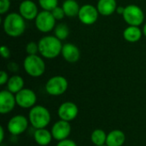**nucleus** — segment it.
<instances>
[{
	"label": "nucleus",
	"mask_w": 146,
	"mask_h": 146,
	"mask_svg": "<svg viewBox=\"0 0 146 146\" xmlns=\"http://www.w3.org/2000/svg\"><path fill=\"white\" fill-rule=\"evenodd\" d=\"M38 51L49 59H52L60 55L62 50L61 40L56 36H45L38 42Z\"/></svg>",
	"instance_id": "f257e3e1"
},
{
	"label": "nucleus",
	"mask_w": 146,
	"mask_h": 146,
	"mask_svg": "<svg viewBox=\"0 0 146 146\" xmlns=\"http://www.w3.org/2000/svg\"><path fill=\"white\" fill-rule=\"evenodd\" d=\"M26 29V23L24 18L21 14L10 13L3 21V30L10 37L21 36Z\"/></svg>",
	"instance_id": "f03ea898"
},
{
	"label": "nucleus",
	"mask_w": 146,
	"mask_h": 146,
	"mask_svg": "<svg viewBox=\"0 0 146 146\" xmlns=\"http://www.w3.org/2000/svg\"><path fill=\"white\" fill-rule=\"evenodd\" d=\"M28 120L32 127L35 129L46 128L50 122L51 115L44 106L35 105L29 111Z\"/></svg>",
	"instance_id": "7ed1b4c3"
},
{
	"label": "nucleus",
	"mask_w": 146,
	"mask_h": 146,
	"mask_svg": "<svg viewBox=\"0 0 146 146\" xmlns=\"http://www.w3.org/2000/svg\"><path fill=\"white\" fill-rule=\"evenodd\" d=\"M24 69L32 77L41 76L45 70V64L37 55H28L24 60Z\"/></svg>",
	"instance_id": "20e7f679"
},
{
	"label": "nucleus",
	"mask_w": 146,
	"mask_h": 146,
	"mask_svg": "<svg viewBox=\"0 0 146 146\" xmlns=\"http://www.w3.org/2000/svg\"><path fill=\"white\" fill-rule=\"evenodd\" d=\"M123 18L129 26L139 27L141 25L145 19V15L143 10L137 5L131 4L125 7V11L123 13Z\"/></svg>",
	"instance_id": "39448f33"
},
{
	"label": "nucleus",
	"mask_w": 146,
	"mask_h": 146,
	"mask_svg": "<svg viewBox=\"0 0 146 146\" xmlns=\"http://www.w3.org/2000/svg\"><path fill=\"white\" fill-rule=\"evenodd\" d=\"M68 86V80L64 77L57 75L50 78L47 81L45 90L47 93L51 96H60L67 91Z\"/></svg>",
	"instance_id": "423d86ee"
},
{
	"label": "nucleus",
	"mask_w": 146,
	"mask_h": 146,
	"mask_svg": "<svg viewBox=\"0 0 146 146\" xmlns=\"http://www.w3.org/2000/svg\"><path fill=\"white\" fill-rule=\"evenodd\" d=\"M16 104L22 109H32L37 102L35 92L27 88H23L15 94Z\"/></svg>",
	"instance_id": "0eeeda50"
},
{
	"label": "nucleus",
	"mask_w": 146,
	"mask_h": 146,
	"mask_svg": "<svg viewBox=\"0 0 146 146\" xmlns=\"http://www.w3.org/2000/svg\"><path fill=\"white\" fill-rule=\"evenodd\" d=\"M28 121L29 120L27 119L24 115H17L10 118L7 124L8 131L10 134L14 136H18L26 132L28 127Z\"/></svg>",
	"instance_id": "6e6552de"
},
{
	"label": "nucleus",
	"mask_w": 146,
	"mask_h": 146,
	"mask_svg": "<svg viewBox=\"0 0 146 146\" xmlns=\"http://www.w3.org/2000/svg\"><path fill=\"white\" fill-rule=\"evenodd\" d=\"M55 17L51 11L44 10L38 14L35 18V24L37 28L42 33H48L55 27Z\"/></svg>",
	"instance_id": "1a4fd4ad"
},
{
	"label": "nucleus",
	"mask_w": 146,
	"mask_h": 146,
	"mask_svg": "<svg viewBox=\"0 0 146 146\" xmlns=\"http://www.w3.org/2000/svg\"><path fill=\"white\" fill-rule=\"evenodd\" d=\"M57 114L60 120L70 122L77 117L79 114V109L74 103L65 102L59 106L57 110Z\"/></svg>",
	"instance_id": "9d476101"
},
{
	"label": "nucleus",
	"mask_w": 146,
	"mask_h": 146,
	"mask_svg": "<svg viewBox=\"0 0 146 146\" xmlns=\"http://www.w3.org/2000/svg\"><path fill=\"white\" fill-rule=\"evenodd\" d=\"M50 132L54 139L61 141L68 138L71 133V126L68 121L60 120L52 126Z\"/></svg>",
	"instance_id": "9b49d317"
},
{
	"label": "nucleus",
	"mask_w": 146,
	"mask_h": 146,
	"mask_svg": "<svg viewBox=\"0 0 146 146\" xmlns=\"http://www.w3.org/2000/svg\"><path fill=\"white\" fill-rule=\"evenodd\" d=\"M16 104L15 95L9 90H3L0 92V113L2 115L10 113Z\"/></svg>",
	"instance_id": "f8f14e48"
},
{
	"label": "nucleus",
	"mask_w": 146,
	"mask_h": 146,
	"mask_svg": "<svg viewBox=\"0 0 146 146\" xmlns=\"http://www.w3.org/2000/svg\"><path fill=\"white\" fill-rule=\"evenodd\" d=\"M78 16L82 23L86 25H92L98 20V10L93 5L85 4L80 9Z\"/></svg>",
	"instance_id": "ddd939ff"
},
{
	"label": "nucleus",
	"mask_w": 146,
	"mask_h": 146,
	"mask_svg": "<svg viewBox=\"0 0 146 146\" xmlns=\"http://www.w3.org/2000/svg\"><path fill=\"white\" fill-rule=\"evenodd\" d=\"M21 15L27 20H33L38 15V8L32 0H24L19 7Z\"/></svg>",
	"instance_id": "4468645a"
},
{
	"label": "nucleus",
	"mask_w": 146,
	"mask_h": 146,
	"mask_svg": "<svg viewBox=\"0 0 146 146\" xmlns=\"http://www.w3.org/2000/svg\"><path fill=\"white\" fill-rule=\"evenodd\" d=\"M62 55L63 58L70 63L76 62L80 59V50L78 47L73 44H64L62 46Z\"/></svg>",
	"instance_id": "2eb2a0df"
},
{
	"label": "nucleus",
	"mask_w": 146,
	"mask_h": 146,
	"mask_svg": "<svg viewBox=\"0 0 146 146\" xmlns=\"http://www.w3.org/2000/svg\"><path fill=\"white\" fill-rule=\"evenodd\" d=\"M33 138L35 142L39 146H47L51 143L53 139L51 132L46 128L36 129L33 134Z\"/></svg>",
	"instance_id": "dca6fc26"
},
{
	"label": "nucleus",
	"mask_w": 146,
	"mask_h": 146,
	"mask_svg": "<svg viewBox=\"0 0 146 146\" xmlns=\"http://www.w3.org/2000/svg\"><path fill=\"white\" fill-rule=\"evenodd\" d=\"M126 141L125 133L121 130H113L107 134L106 145L122 146Z\"/></svg>",
	"instance_id": "f3484780"
},
{
	"label": "nucleus",
	"mask_w": 146,
	"mask_h": 146,
	"mask_svg": "<svg viewBox=\"0 0 146 146\" xmlns=\"http://www.w3.org/2000/svg\"><path fill=\"white\" fill-rule=\"evenodd\" d=\"M98 13L102 15H110L116 10V1L115 0H99L98 3Z\"/></svg>",
	"instance_id": "a211bd4d"
},
{
	"label": "nucleus",
	"mask_w": 146,
	"mask_h": 146,
	"mask_svg": "<svg viewBox=\"0 0 146 146\" xmlns=\"http://www.w3.org/2000/svg\"><path fill=\"white\" fill-rule=\"evenodd\" d=\"M123 36L127 41L134 43L140 39L141 36H142V32L139 27L129 26L128 27H127L125 29V31L123 33Z\"/></svg>",
	"instance_id": "6ab92c4d"
},
{
	"label": "nucleus",
	"mask_w": 146,
	"mask_h": 146,
	"mask_svg": "<svg viewBox=\"0 0 146 146\" xmlns=\"http://www.w3.org/2000/svg\"><path fill=\"white\" fill-rule=\"evenodd\" d=\"M24 86V80L19 75H13L10 77L7 82V90L11 92L14 94H16L21 90L23 89Z\"/></svg>",
	"instance_id": "aec40b11"
},
{
	"label": "nucleus",
	"mask_w": 146,
	"mask_h": 146,
	"mask_svg": "<svg viewBox=\"0 0 146 146\" xmlns=\"http://www.w3.org/2000/svg\"><path fill=\"white\" fill-rule=\"evenodd\" d=\"M62 9L64 10L65 15L68 17H74L79 15L80 8L75 0H66L62 4Z\"/></svg>",
	"instance_id": "412c9836"
},
{
	"label": "nucleus",
	"mask_w": 146,
	"mask_h": 146,
	"mask_svg": "<svg viewBox=\"0 0 146 146\" xmlns=\"http://www.w3.org/2000/svg\"><path fill=\"white\" fill-rule=\"evenodd\" d=\"M107 134L102 129H96L91 134V140L95 146L104 145L106 144Z\"/></svg>",
	"instance_id": "4be33fe9"
},
{
	"label": "nucleus",
	"mask_w": 146,
	"mask_h": 146,
	"mask_svg": "<svg viewBox=\"0 0 146 146\" xmlns=\"http://www.w3.org/2000/svg\"><path fill=\"white\" fill-rule=\"evenodd\" d=\"M68 33H69V30L66 24L63 23L59 24L55 28V36L60 40L66 39L68 36Z\"/></svg>",
	"instance_id": "5701e85b"
},
{
	"label": "nucleus",
	"mask_w": 146,
	"mask_h": 146,
	"mask_svg": "<svg viewBox=\"0 0 146 146\" xmlns=\"http://www.w3.org/2000/svg\"><path fill=\"white\" fill-rule=\"evenodd\" d=\"M38 3L44 10L52 11L55 8L57 7L58 0H38Z\"/></svg>",
	"instance_id": "b1692460"
},
{
	"label": "nucleus",
	"mask_w": 146,
	"mask_h": 146,
	"mask_svg": "<svg viewBox=\"0 0 146 146\" xmlns=\"http://www.w3.org/2000/svg\"><path fill=\"white\" fill-rule=\"evenodd\" d=\"M26 51L28 55H36V53L38 51V44L34 42L28 43L26 47Z\"/></svg>",
	"instance_id": "393cba45"
},
{
	"label": "nucleus",
	"mask_w": 146,
	"mask_h": 146,
	"mask_svg": "<svg viewBox=\"0 0 146 146\" xmlns=\"http://www.w3.org/2000/svg\"><path fill=\"white\" fill-rule=\"evenodd\" d=\"M51 13H52V15H53V16L55 17L56 20H61V19H62V18L64 17V15H65V13H64V10H63L62 7V8H60V7L55 8V9L51 11Z\"/></svg>",
	"instance_id": "a878e982"
},
{
	"label": "nucleus",
	"mask_w": 146,
	"mask_h": 146,
	"mask_svg": "<svg viewBox=\"0 0 146 146\" xmlns=\"http://www.w3.org/2000/svg\"><path fill=\"white\" fill-rule=\"evenodd\" d=\"M10 6V2L9 0H0V14L3 15L6 13Z\"/></svg>",
	"instance_id": "bb28decb"
},
{
	"label": "nucleus",
	"mask_w": 146,
	"mask_h": 146,
	"mask_svg": "<svg viewBox=\"0 0 146 146\" xmlns=\"http://www.w3.org/2000/svg\"><path fill=\"white\" fill-rule=\"evenodd\" d=\"M56 146H77V145H76V143L74 140L66 139L58 141Z\"/></svg>",
	"instance_id": "cd10ccee"
},
{
	"label": "nucleus",
	"mask_w": 146,
	"mask_h": 146,
	"mask_svg": "<svg viewBox=\"0 0 146 146\" xmlns=\"http://www.w3.org/2000/svg\"><path fill=\"white\" fill-rule=\"evenodd\" d=\"M0 52H1V55L3 58H9L10 56V51H9V48L5 45H3L0 48Z\"/></svg>",
	"instance_id": "c85d7f7f"
},
{
	"label": "nucleus",
	"mask_w": 146,
	"mask_h": 146,
	"mask_svg": "<svg viewBox=\"0 0 146 146\" xmlns=\"http://www.w3.org/2000/svg\"><path fill=\"white\" fill-rule=\"evenodd\" d=\"M9 80V77L8 74L5 71H1L0 73V85L3 86L4 84H6Z\"/></svg>",
	"instance_id": "c756f323"
},
{
	"label": "nucleus",
	"mask_w": 146,
	"mask_h": 146,
	"mask_svg": "<svg viewBox=\"0 0 146 146\" xmlns=\"http://www.w3.org/2000/svg\"><path fill=\"white\" fill-rule=\"evenodd\" d=\"M8 68H9L10 71H12V72H16V71H18L19 67H18V64H17L16 62H9V63L8 64Z\"/></svg>",
	"instance_id": "7c9ffc66"
},
{
	"label": "nucleus",
	"mask_w": 146,
	"mask_h": 146,
	"mask_svg": "<svg viewBox=\"0 0 146 146\" xmlns=\"http://www.w3.org/2000/svg\"><path fill=\"white\" fill-rule=\"evenodd\" d=\"M4 139V129L3 126H0V143H3Z\"/></svg>",
	"instance_id": "2f4dec72"
},
{
	"label": "nucleus",
	"mask_w": 146,
	"mask_h": 146,
	"mask_svg": "<svg viewBox=\"0 0 146 146\" xmlns=\"http://www.w3.org/2000/svg\"><path fill=\"white\" fill-rule=\"evenodd\" d=\"M124 11H125V8H123V7H118L117 9H116V12L118 13V14H120V15H123V13H124Z\"/></svg>",
	"instance_id": "473e14b6"
},
{
	"label": "nucleus",
	"mask_w": 146,
	"mask_h": 146,
	"mask_svg": "<svg viewBox=\"0 0 146 146\" xmlns=\"http://www.w3.org/2000/svg\"><path fill=\"white\" fill-rule=\"evenodd\" d=\"M144 34H145V36L146 37V23L145 25L144 26Z\"/></svg>",
	"instance_id": "72a5a7b5"
},
{
	"label": "nucleus",
	"mask_w": 146,
	"mask_h": 146,
	"mask_svg": "<svg viewBox=\"0 0 146 146\" xmlns=\"http://www.w3.org/2000/svg\"><path fill=\"white\" fill-rule=\"evenodd\" d=\"M100 146H107L106 145H100Z\"/></svg>",
	"instance_id": "f704fd0d"
}]
</instances>
